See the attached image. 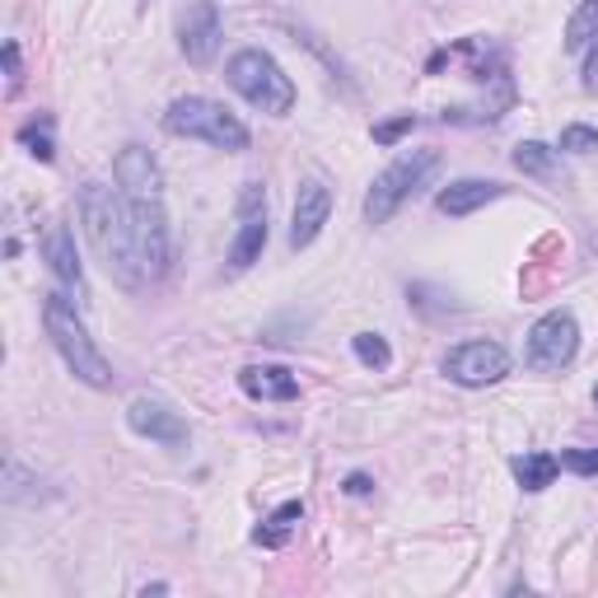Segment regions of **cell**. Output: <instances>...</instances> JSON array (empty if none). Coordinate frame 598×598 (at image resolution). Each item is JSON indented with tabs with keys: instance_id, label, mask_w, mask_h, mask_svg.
<instances>
[{
	"instance_id": "cell-23",
	"label": "cell",
	"mask_w": 598,
	"mask_h": 598,
	"mask_svg": "<svg viewBox=\"0 0 598 598\" xmlns=\"http://www.w3.org/2000/svg\"><path fill=\"white\" fill-rule=\"evenodd\" d=\"M562 468L575 477H598V449H562Z\"/></svg>"
},
{
	"instance_id": "cell-22",
	"label": "cell",
	"mask_w": 598,
	"mask_h": 598,
	"mask_svg": "<svg viewBox=\"0 0 598 598\" xmlns=\"http://www.w3.org/2000/svg\"><path fill=\"white\" fill-rule=\"evenodd\" d=\"M562 150H566V154H594V150H598V127L570 122V127L562 131Z\"/></svg>"
},
{
	"instance_id": "cell-13",
	"label": "cell",
	"mask_w": 598,
	"mask_h": 598,
	"mask_svg": "<svg viewBox=\"0 0 598 598\" xmlns=\"http://www.w3.org/2000/svg\"><path fill=\"white\" fill-rule=\"evenodd\" d=\"M43 257H47V267H52L56 281H62L66 290H75V295H85V267H79V253H75V234H71V225L52 221V225L43 229Z\"/></svg>"
},
{
	"instance_id": "cell-19",
	"label": "cell",
	"mask_w": 598,
	"mask_h": 598,
	"mask_svg": "<svg viewBox=\"0 0 598 598\" xmlns=\"http://www.w3.org/2000/svg\"><path fill=\"white\" fill-rule=\"evenodd\" d=\"M594 38H598V0H580L575 14L566 19V47L580 52V47L594 43Z\"/></svg>"
},
{
	"instance_id": "cell-3",
	"label": "cell",
	"mask_w": 598,
	"mask_h": 598,
	"mask_svg": "<svg viewBox=\"0 0 598 598\" xmlns=\"http://www.w3.org/2000/svg\"><path fill=\"white\" fill-rule=\"evenodd\" d=\"M225 79L229 89L253 104L257 113H271V117H286L295 108V79L276 66V56H267L263 47H244L229 56L225 66Z\"/></svg>"
},
{
	"instance_id": "cell-21",
	"label": "cell",
	"mask_w": 598,
	"mask_h": 598,
	"mask_svg": "<svg viewBox=\"0 0 598 598\" xmlns=\"http://www.w3.org/2000/svg\"><path fill=\"white\" fill-rule=\"evenodd\" d=\"M47 127H52V122L43 117V122H29L24 131H19V146H24L33 159H43V164H52V154H56V150H52V136H47Z\"/></svg>"
},
{
	"instance_id": "cell-25",
	"label": "cell",
	"mask_w": 598,
	"mask_h": 598,
	"mask_svg": "<svg viewBox=\"0 0 598 598\" xmlns=\"http://www.w3.org/2000/svg\"><path fill=\"white\" fill-rule=\"evenodd\" d=\"M6 75H10V94L24 85V66H19V43H6Z\"/></svg>"
},
{
	"instance_id": "cell-12",
	"label": "cell",
	"mask_w": 598,
	"mask_h": 598,
	"mask_svg": "<svg viewBox=\"0 0 598 598\" xmlns=\"http://www.w3.org/2000/svg\"><path fill=\"white\" fill-rule=\"evenodd\" d=\"M332 215V192L323 178H305L295 192V215H290V248H309L318 234H323Z\"/></svg>"
},
{
	"instance_id": "cell-8",
	"label": "cell",
	"mask_w": 598,
	"mask_h": 598,
	"mask_svg": "<svg viewBox=\"0 0 598 598\" xmlns=\"http://www.w3.org/2000/svg\"><path fill=\"white\" fill-rule=\"evenodd\" d=\"M267 248V192L263 183H244L238 192V234L229 244V271H248Z\"/></svg>"
},
{
	"instance_id": "cell-16",
	"label": "cell",
	"mask_w": 598,
	"mask_h": 598,
	"mask_svg": "<svg viewBox=\"0 0 598 598\" xmlns=\"http://www.w3.org/2000/svg\"><path fill=\"white\" fill-rule=\"evenodd\" d=\"M299 524H305V505H299V501H286V505H276L267 520L253 528V543H257V547H267V552H281V547H290V537L299 533Z\"/></svg>"
},
{
	"instance_id": "cell-24",
	"label": "cell",
	"mask_w": 598,
	"mask_h": 598,
	"mask_svg": "<svg viewBox=\"0 0 598 598\" xmlns=\"http://www.w3.org/2000/svg\"><path fill=\"white\" fill-rule=\"evenodd\" d=\"M416 127V117L412 113H403V117H393V122H378L374 127V146H397L403 141V136Z\"/></svg>"
},
{
	"instance_id": "cell-17",
	"label": "cell",
	"mask_w": 598,
	"mask_h": 598,
	"mask_svg": "<svg viewBox=\"0 0 598 598\" xmlns=\"http://www.w3.org/2000/svg\"><path fill=\"white\" fill-rule=\"evenodd\" d=\"M514 169H520L524 178H537V183H562V159H556V150L543 146V141L514 146Z\"/></svg>"
},
{
	"instance_id": "cell-2",
	"label": "cell",
	"mask_w": 598,
	"mask_h": 598,
	"mask_svg": "<svg viewBox=\"0 0 598 598\" xmlns=\"http://www.w3.org/2000/svg\"><path fill=\"white\" fill-rule=\"evenodd\" d=\"M43 328L52 337L56 355L66 361V370L89 388H113V365L104 361V351L94 346V337L85 328V318L71 305L66 295H47L43 299Z\"/></svg>"
},
{
	"instance_id": "cell-5",
	"label": "cell",
	"mask_w": 598,
	"mask_h": 598,
	"mask_svg": "<svg viewBox=\"0 0 598 598\" xmlns=\"http://www.w3.org/2000/svg\"><path fill=\"white\" fill-rule=\"evenodd\" d=\"M440 164H445L440 150H407V154H397L365 192V221L370 225H388L393 215L403 211L407 196H416L435 173H440Z\"/></svg>"
},
{
	"instance_id": "cell-14",
	"label": "cell",
	"mask_w": 598,
	"mask_h": 598,
	"mask_svg": "<svg viewBox=\"0 0 598 598\" xmlns=\"http://www.w3.org/2000/svg\"><path fill=\"white\" fill-rule=\"evenodd\" d=\"M495 196H505V183H495V178H458V183H449L435 196V206H440V215H449V221H458V215L482 211Z\"/></svg>"
},
{
	"instance_id": "cell-9",
	"label": "cell",
	"mask_w": 598,
	"mask_h": 598,
	"mask_svg": "<svg viewBox=\"0 0 598 598\" xmlns=\"http://www.w3.org/2000/svg\"><path fill=\"white\" fill-rule=\"evenodd\" d=\"M178 47H183L192 66L215 62V52H221V10H215V0H192L178 14Z\"/></svg>"
},
{
	"instance_id": "cell-15",
	"label": "cell",
	"mask_w": 598,
	"mask_h": 598,
	"mask_svg": "<svg viewBox=\"0 0 598 598\" xmlns=\"http://www.w3.org/2000/svg\"><path fill=\"white\" fill-rule=\"evenodd\" d=\"M238 388H244L253 403H295L299 378L286 365H248L244 374H238Z\"/></svg>"
},
{
	"instance_id": "cell-1",
	"label": "cell",
	"mask_w": 598,
	"mask_h": 598,
	"mask_svg": "<svg viewBox=\"0 0 598 598\" xmlns=\"http://www.w3.org/2000/svg\"><path fill=\"white\" fill-rule=\"evenodd\" d=\"M79 221H85V234L98 253V263L113 276L122 290H141L150 281L146 257H141V238H136V221L122 188L108 183H85L79 188Z\"/></svg>"
},
{
	"instance_id": "cell-18",
	"label": "cell",
	"mask_w": 598,
	"mask_h": 598,
	"mask_svg": "<svg viewBox=\"0 0 598 598\" xmlns=\"http://www.w3.org/2000/svg\"><path fill=\"white\" fill-rule=\"evenodd\" d=\"M556 468H562V458H556V453H520L510 463L514 482H520L524 491H547L556 482Z\"/></svg>"
},
{
	"instance_id": "cell-10",
	"label": "cell",
	"mask_w": 598,
	"mask_h": 598,
	"mask_svg": "<svg viewBox=\"0 0 598 598\" xmlns=\"http://www.w3.org/2000/svg\"><path fill=\"white\" fill-rule=\"evenodd\" d=\"M113 178L127 202H164V173H159L154 154L146 146H127L113 159Z\"/></svg>"
},
{
	"instance_id": "cell-4",
	"label": "cell",
	"mask_w": 598,
	"mask_h": 598,
	"mask_svg": "<svg viewBox=\"0 0 598 598\" xmlns=\"http://www.w3.org/2000/svg\"><path fill=\"white\" fill-rule=\"evenodd\" d=\"M164 131L188 136V141H206V146H215V150H234V154L253 146L248 127L238 122V117H234L225 104H215V98H206V94L173 98L169 113H164Z\"/></svg>"
},
{
	"instance_id": "cell-7",
	"label": "cell",
	"mask_w": 598,
	"mask_h": 598,
	"mask_svg": "<svg viewBox=\"0 0 598 598\" xmlns=\"http://www.w3.org/2000/svg\"><path fill=\"white\" fill-rule=\"evenodd\" d=\"M445 374L458 388H487L510 374V351L501 342H458L445 355Z\"/></svg>"
},
{
	"instance_id": "cell-26",
	"label": "cell",
	"mask_w": 598,
	"mask_h": 598,
	"mask_svg": "<svg viewBox=\"0 0 598 598\" xmlns=\"http://www.w3.org/2000/svg\"><path fill=\"white\" fill-rule=\"evenodd\" d=\"M585 89L589 94H598V43L589 47V56H585Z\"/></svg>"
},
{
	"instance_id": "cell-20",
	"label": "cell",
	"mask_w": 598,
	"mask_h": 598,
	"mask_svg": "<svg viewBox=\"0 0 598 598\" xmlns=\"http://www.w3.org/2000/svg\"><path fill=\"white\" fill-rule=\"evenodd\" d=\"M351 351H355V361H361L365 370H388L393 365V346L378 332H355L351 337Z\"/></svg>"
},
{
	"instance_id": "cell-6",
	"label": "cell",
	"mask_w": 598,
	"mask_h": 598,
	"mask_svg": "<svg viewBox=\"0 0 598 598\" xmlns=\"http://www.w3.org/2000/svg\"><path fill=\"white\" fill-rule=\"evenodd\" d=\"M575 351H580V323H575L566 309H552V313H543L533 323L524 361L537 374H556V370H566L575 361Z\"/></svg>"
},
{
	"instance_id": "cell-28",
	"label": "cell",
	"mask_w": 598,
	"mask_h": 598,
	"mask_svg": "<svg viewBox=\"0 0 598 598\" xmlns=\"http://www.w3.org/2000/svg\"><path fill=\"white\" fill-rule=\"evenodd\" d=\"M594 397H598V388H594Z\"/></svg>"
},
{
	"instance_id": "cell-11",
	"label": "cell",
	"mask_w": 598,
	"mask_h": 598,
	"mask_svg": "<svg viewBox=\"0 0 598 598\" xmlns=\"http://www.w3.org/2000/svg\"><path fill=\"white\" fill-rule=\"evenodd\" d=\"M127 426L141 435V440H154L164 449H183L188 445L183 412H173L169 403H159V397H136V403L127 407Z\"/></svg>"
},
{
	"instance_id": "cell-27",
	"label": "cell",
	"mask_w": 598,
	"mask_h": 598,
	"mask_svg": "<svg viewBox=\"0 0 598 598\" xmlns=\"http://www.w3.org/2000/svg\"><path fill=\"white\" fill-rule=\"evenodd\" d=\"M342 491H346V495H370V491H374V482H370V477H365V472H351Z\"/></svg>"
}]
</instances>
